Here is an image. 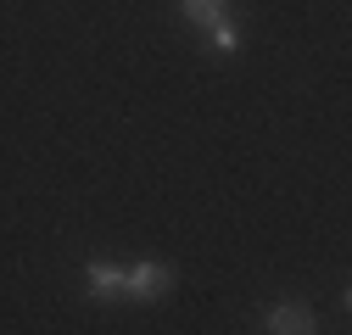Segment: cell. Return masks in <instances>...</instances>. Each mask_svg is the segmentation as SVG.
Listing matches in <instances>:
<instances>
[{
	"label": "cell",
	"instance_id": "obj_2",
	"mask_svg": "<svg viewBox=\"0 0 352 335\" xmlns=\"http://www.w3.org/2000/svg\"><path fill=\"white\" fill-rule=\"evenodd\" d=\"M84 279H90V297H96V302L123 297V268H118V263H90V268H84Z\"/></svg>",
	"mask_w": 352,
	"mask_h": 335
},
{
	"label": "cell",
	"instance_id": "obj_4",
	"mask_svg": "<svg viewBox=\"0 0 352 335\" xmlns=\"http://www.w3.org/2000/svg\"><path fill=\"white\" fill-rule=\"evenodd\" d=\"M207 45H212V51H224V56H235V51H241V34H235V23H230V17H218V23L207 28Z\"/></svg>",
	"mask_w": 352,
	"mask_h": 335
},
{
	"label": "cell",
	"instance_id": "obj_5",
	"mask_svg": "<svg viewBox=\"0 0 352 335\" xmlns=\"http://www.w3.org/2000/svg\"><path fill=\"white\" fill-rule=\"evenodd\" d=\"M179 6H185V23H201V28L224 17V0H179Z\"/></svg>",
	"mask_w": 352,
	"mask_h": 335
},
{
	"label": "cell",
	"instance_id": "obj_3",
	"mask_svg": "<svg viewBox=\"0 0 352 335\" xmlns=\"http://www.w3.org/2000/svg\"><path fill=\"white\" fill-rule=\"evenodd\" d=\"M263 330H274V335H302V330H314V313L307 308H269V319H263Z\"/></svg>",
	"mask_w": 352,
	"mask_h": 335
},
{
	"label": "cell",
	"instance_id": "obj_1",
	"mask_svg": "<svg viewBox=\"0 0 352 335\" xmlns=\"http://www.w3.org/2000/svg\"><path fill=\"white\" fill-rule=\"evenodd\" d=\"M168 285H173L168 263H135V268H123V297H135V302L168 297Z\"/></svg>",
	"mask_w": 352,
	"mask_h": 335
}]
</instances>
